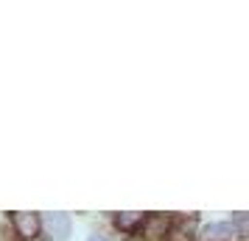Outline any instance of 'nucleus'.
I'll list each match as a JSON object with an SVG mask.
<instances>
[{"label": "nucleus", "mask_w": 249, "mask_h": 241, "mask_svg": "<svg viewBox=\"0 0 249 241\" xmlns=\"http://www.w3.org/2000/svg\"><path fill=\"white\" fill-rule=\"evenodd\" d=\"M235 224L241 230H249V216H247V213H235Z\"/></svg>", "instance_id": "obj_7"}, {"label": "nucleus", "mask_w": 249, "mask_h": 241, "mask_svg": "<svg viewBox=\"0 0 249 241\" xmlns=\"http://www.w3.org/2000/svg\"><path fill=\"white\" fill-rule=\"evenodd\" d=\"M191 233H193V222H188V224H182V227L174 233V241H191Z\"/></svg>", "instance_id": "obj_6"}, {"label": "nucleus", "mask_w": 249, "mask_h": 241, "mask_svg": "<svg viewBox=\"0 0 249 241\" xmlns=\"http://www.w3.org/2000/svg\"><path fill=\"white\" fill-rule=\"evenodd\" d=\"M90 241H107V239H101V236H90Z\"/></svg>", "instance_id": "obj_8"}, {"label": "nucleus", "mask_w": 249, "mask_h": 241, "mask_svg": "<svg viewBox=\"0 0 249 241\" xmlns=\"http://www.w3.org/2000/svg\"><path fill=\"white\" fill-rule=\"evenodd\" d=\"M45 230L51 233V239L68 241V239H70V230H73V224H70L68 213H45Z\"/></svg>", "instance_id": "obj_1"}, {"label": "nucleus", "mask_w": 249, "mask_h": 241, "mask_svg": "<svg viewBox=\"0 0 249 241\" xmlns=\"http://www.w3.org/2000/svg\"><path fill=\"white\" fill-rule=\"evenodd\" d=\"M235 236V227L227 224V222H213L202 230V241H227Z\"/></svg>", "instance_id": "obj_4"}, {"label": "nucleus", "mask_w": 249, "mask_h": 241, "mask_svg": "<svg viewBox=\"0 0 249 241\" xmlns=\"http://www.w3.org/2000/svg\"><path fill=\"white\" fill-rule=\"evenodd\" d=\"M168 219L165 216H148L143 219V236H146L148 241H160L168 236Z\"/></svg>", "instance_id": "obj_3"}, {"label": "nucleus", "mask_w": 249, "mask_h": 241, "mask_svg": "<svg viewBox=\"0 0 249 241\" xmlns=\"http://www.w3.org/2000/svg\"><path fill=\"white\" fill-rule=\"evenodd\" d=\"M140 222H143V213H118L115 216V224L121 230H135Z\"/></svg>", "instance_id": "obj_5"}, {"label": "nucleus", "mask_w": 249, "mask_h": 241, "mask_svg": "<svg viewBox=\"0 0 249 241\" xmlns=\"http://www.w3.org/2000/svg\"><path fill=\"white\" fill-rule=\"evenodd\" d=\"M14 227H17V233L23 239H36L39 236V227H42V219L36 216V213L23 210V213H14Z\"/></svg>", "instance_id": "obj_2"}]
</instances>
